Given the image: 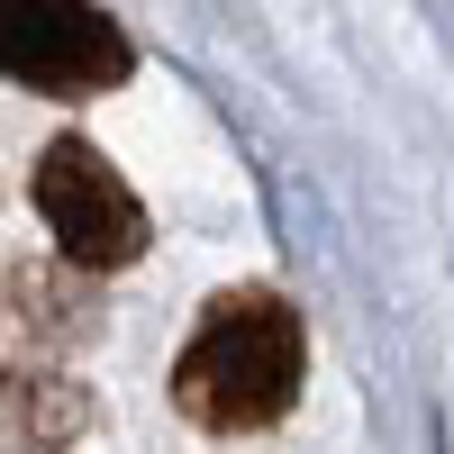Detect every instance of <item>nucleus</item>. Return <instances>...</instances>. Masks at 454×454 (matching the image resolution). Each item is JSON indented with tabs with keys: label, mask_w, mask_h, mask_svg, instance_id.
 <instances>
[{
	"label": "nucleus",
	"mask_w": 454,
	"mask_h": 454,
	"mask_svg": "<svg viewBox=\"0 0 454 454\" xmlns=\"http://www.w3.org/2000/svg\"><path fill=\"white\" fill-rule=\"evenodd\" d=\"M10 419H19V454H36V445H73L82 436V391L73 382H36V372H19L10 382Z\"/></svg>",
	"instance_id": "nucleus-4"
},
{
	"label": "nucleus",
	"mask_w": 454,
	"mask_h": 454,
	"mask_svg": "<svg viewBox=\"0 0 454 454\" xmlns=\"http://www.w3.org/2000/svg\"><path fill=\"white\" fill-rule=\"evenodd\" d=\"M300 364L309 346H300V309L282 291L263 282L218 291L173 355V409L209 436H254L300 400Z\"/></svg>",
	"instance_id": "nucleus-1"
},
{
	"label": "nucleus",
	"mask_w": 454,
	"mask_h": 454,
	"mask_svg": "<svg viewBox=\"0 0 454 454\" xmlns=\"http://www.w3.org/2000/svg\"><path fill=\"white\" fill-rule=\"evenodd\" d=\"M64 273H36V263H19V282H10V300H19V318L36 327L46 318V336H82L91 327V282L82 291H55Z\"/></svg>",
	"instance_id": "nucleus-5"
},
{
	"label": "nucleus",
	"mask_w": 454,
	"mask_h": 454,
	"mask_svg": "<svg viewBox=\"0 0 454 454\" xmlns=\"http://www.w3.org/2000/svg\"><path fill=\"white\" fill-rule=\"evenodd\" d=\"M36 209H46V237L64 246L73 273H119V263L145 254V209L119 182V164L100 155L91 137H55L36 155Z\"/></svg>",
	"instance_id": "nucleus-3"
},
{
	"label": "nucleus",
	"mask_w": 454,
	"mask_h": 454,
	"mask_svg": "<svg viewBox=\"0 0 454 454\" xmlns=\"http://www.w3.org/2000/svg\"><path fill=\"white\" fill-rule=\"evenodd\" d=\"M0 55H10L19 91H46V100H100L137 64L119 19L91 0H0Z\"/></svg>",
	"instance_id": "nucleus-2"
}]
</instances>
